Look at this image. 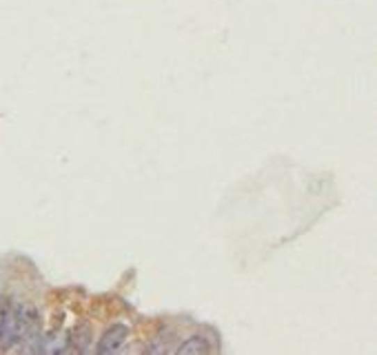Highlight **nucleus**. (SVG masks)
I'll return each mask as SVG.
<instances>
[{"instance_id": "3", "label": "nucleus", "mask_w": 377, "mask_h": 355, "mask_svg": "<svg viewBox=\"0 0 377 355\" xmlns=\"http://www.w3.org/2000/svg\"><path fill=\"white\" fill-rule=\"evenodd\" d=\"M178 351H180V353H207V351H209V345H207L202 338H188Z\"/></svg>"}, {"instance_id": "1", "label": "nucleus", "mask_w": 377, "mask_h": 355, "mask_svg": "<svg viewBox=\"0 0 377 355\" xmlns=\"http://www.w3.org/2000/svg\"><path fill=\"white\" fill-rule=\"evenodd\" d=\"M31 324H33V315L27 306L22 304L5 306L3 317H0V345L5 349L14 347L16 342H20L29 333Z\"/></svg>"}, {"instance_id": "4", "label": "nucleus", "mask_w": 377, "mask_h": 355, "mask_svg": "<svg viewBox=\"0 0 377 355\" xmlns=\"http://www.w3.org/2000/svg\"><path fill=\"white\" fill-rule=\"evenodd\" d=\"M3 311H5V306H3V295H0V317H3Z\"/></svg>"}, {"instance_id": "2", "label": "nucleus", "mask_w": 377, "mask_h": 355, "mask_svg": "<svg viewBox=\"0 0 377 355\" xmlns=\"http://www.w3.org/2000/svg\"><path fill=\"white\" fill-rule=\"evenodd\" d=\"M129 336V329L125 324H115L111 326L107 333L102 336L100 345H98V353L100 355H107V353H115L118 349H120L125 345V340Z\"/></svg>"}]
</instances>
